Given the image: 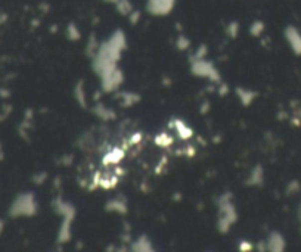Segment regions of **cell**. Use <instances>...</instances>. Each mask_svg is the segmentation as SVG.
Masks as SVG:
<instances>
[{"label":"cell","mask_w":301,"mask_h":252,"mask_svg":"<svg viewBox=\"0 0 301 252\" xmlns=\"http://www.w3.org/2000/svg\"><path fill=\"white\" fill-rule=\"evenodd\" d=\"M36 211H37V204H36L34 195L22 193L15 199V202L10 208V216H34Z\"/></svg>","instance_id":"6da1fadb"},{"label":"cell","mask_w":301,"mask_h":252,"mask_svg":"<svg viewBox=\"0 0 301 252\" xmlns=\"http://www.w3.org/2000/svg\"><path fill=\"white\" fill-rule=\"evenodd\" d=\"M192 72L196 77H205L210 78L211 81L220 83V75L217 70L214 68V65L205 59H193L192 61Z\"/></svg>","instance_id":"7a4b0ae2"},{"label":"cell","mask_w":301,"mask_h":252,"mask_svg":"<svg viewBox=\"0 0 301 252\" xmlns=\"http://www.w3.org/2000/svg\"><path fill=\"white\" fill-rule=\"evenodd\" d=\"M174 4H176V0H148L147 7L150 13L155 16H161V15L170 13Z\"/></svg>","instance_id":"3957f363"},{"label":"cell","mask_w":301,"mask_h":252,"mask_svg":"<svg viewBox=\"0 0 301 252\" xmlns=\"http://www.w3.org/2000/svg\"><path fill=\"white\" fill-rule=\"evenodd\" d=\"M236 95H238V98L241 99V102H242L245 107H250L251 102L254 101V98L257 96L256 92H248V90H244V89H241V87H236Z\"/></svg>","instance_id":"277c9868"},{"label":"cell","mask_w":301,"mask_h":252,"mask_svg":"<svg viewBox=\"0 0 301 252\" xmlns=\"http://www.w3.org/2000/svg\"><path fill=\"white\" fill-rule=\"evenodd\" d=\"M174 128H176L177 134H179L182 139H189V137H192V134H193V131L189 128L183 121H180V120H174Z\"/></svg>","instance_id":"5b68a950"},{"label":"cell","mask_w":301,"mask_h":252,"mask_svg":"<svg viewBox=\"0 0 301 252\" xmlns=\"http://www.w3.org/2000/svg\"><path fill=\"white\" fill-rule=\"evenodd\" d=\"M132 247H133V251H150L152 250V244L145 235L141 236Z\"/></svg>","instance_id":"8992f818"},{"label":"cell","mask_w":301,"mask_h":252,"mask_svg":"<svg viewBox=\"0 0 301 252\" xmlns=\"http://www.w3.org/2000/svg\"><path fill=\"white\" fill-rule=\"evenodd\" d=\"M108 211H115V213H126V202L121 199H111L107 204Z\"/></svg>","instance_id":"52a82bcc"},{"label":"cell","mask_w":301,"mask_h":252,"mask_svg":"<svg viewBox=\"0 0 301 252\" xmlns=\"http://www.w3.org/2000/svg\"><path fill=\"white\" fill-rule=\"evenodd\" d=\"M115 6H117V10L121 15H126V16H129V13L133 10V6H132L130 0H117Z\"/></svg>","instance_id":"ba28073f"},{"label":"cell","mask_w":301,"mask_h":252,"mask_svg":"<svg viewBox=\"0 0 301 252\" xmlns=\"http://www.w3.org/2000/svg\"><path fill=\"white\" fill-rule=\"evenodd\" d=\"M123 156H124V152L120 150V149H115V150L110 152V153L107 155L105 162H108V164H117V162H120V161L123 159Z\"/></svg>","instance_id":"9c48e42d"},{"label":"cell","mask_w":301,"mask_h":252,"mask_svg":"<svg viewBox=\"0 0 301 252\" xmlns=\"http://www.w3.org/2000/svg\"><path fill=\"white\" fill-rule=\"evenodd\" d=\"M120 96L124 99V102H123L124 107H126V105H127V107H132L135 102L139 101V96H138V95H133V93H121Z\"/></svg>","instance_id":"30bf717a"},{"label":"cell","mask_w":301,"mask_h":252,"mask_svg":"<svg viewBox=\"0 0 301 252\" xmlns=\"http://www.w3.org/2000/svg\"><path fill=\"white\" fill-rule=\"evenodd\" d=\"M67 36L70 40H77L80 38V30L75 27V24H70L68 28H67Z\"/></svg>","instance_id":"8fae6325"},{"label":"cell","mask_w":301,"mask_h":252,"mask_svg":"<svg viewBox=\"0 0 301 252\" xmlns=\"http://www.w3.org/2000/svg\"><path fill=\"white\" fill-rule=\"evenodd\" d=\"M155 143L162 146V147H167V146H170V144L173 143V139L170 136H167V134H161V136L156 137Z\"/></svg>","instance_id":"7c38bea8"},{"label":"cell","mask_w":301,"mask_h":252,"mask_svg":"<svg viewBox=\"0 0 301 252\" xmlns=\"http://www.w3.org/2000/svg\"><path fill=\"white\" fill-rule=\"evenodd\" d=\"M264 25L262 21H254L253 22V25H251V28H250V33L253 34V36H259L262 31H263Z\"/></svg>","instance_id":"4fadbf2b"},{"label":"cell","mask_w":301,"mask_h":252,"mask_svg":"<svg viewBox=\"0 0 301 252\" xmlns=\"http://www.w3.org/2000/svg\"><path fill=\"white\" fill-rule=\"evenodd\" d=\"M226 33L229 34V37H236L238 33H239V24L238 22H230L227 30H226Z\"/></svg>","instance_id":"5bb4252c"},{"label":"cell","mask_w":301,"mask_h":252,"mask_svg":"<svg viewBox=\"0 0 301 252\" xmlns=\"http://www.w3.org/2000/svg\"><path fill=\"white\" fill-rule=\"evenodd\" d=\"M83 83H78L77 84V99H78V102L84 107V104H86V101H84V92H83Z\"/></svg>","instance_id":"9a60e30c"},{"label":"cell","mask_w":301,"mask_h":252,"mask_svg":"<svg viewBox=\"0 0 301 252\" xmlns=\"http://www.w3.org/2000/svg\"><path fill=\"white\" fill-rule=\"evenodd\" d=\"M176 44H177V47H179L180 50H185V49H188L189 47V40L185 36H179Z\"/></svg>","instance_id":"2e32d148"},{"label":"cell","mask_w":301,"mask_h":252,"mask_svg":"<svg viewBox=\"0 0 301 252\" xmlns=\"http://www.w3.org/2000/svg\"><path fill=\"white\" fill-rule=\"evenodd\" d=\"M205 55H207V47L202 44V46L199 47V50H196L195 59H204V58H205Z\"/></svg>","instance_id":"e0dca14e"},{"label":"cell","mask_w":301,"mask_h":252,"mask_svg":"<svg viewBox=\"0 0 301 252\" xmlns=\"http://www.w3.org/2000/svg\"><path fill=\"white\" fill-rule=\"evenodd\" d=\"M251 244L250 242H241V251H250Z\"/></svg>","instance_id":"ac0fdd59"},{"label":"cell","mask_w":301,"mask_h":252,"mask_svg":"<svg viewBox=\"0 0 301 252\" xmlns=\"http://www.w3.org/2000/svg\"><path fill=\"white\" fill-rule=\"evenodd\" d=\"M105 1H113V3H115L117 0H105Z\"/></svg>","instance_id":"d6986e66"}]
</instances>
